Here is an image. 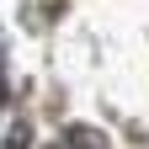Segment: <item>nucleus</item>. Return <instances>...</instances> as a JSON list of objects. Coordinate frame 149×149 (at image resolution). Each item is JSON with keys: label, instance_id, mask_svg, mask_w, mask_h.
Masks as SVG:
<instances>
[{"label": "nucleus", "instance_id": "f257e3e1", "mask_svg": "<svg viewBox=\"0 0 149 149\" xmlns=\"http://www.w3.org/2000/svg\"><path fill=\"white\" fill-rule=\"evenodd\" d=\"M64 144H69V149H112V139H107V133H96V128H69Z\"/></svg>", "mask_w": 149, "mask_h": 149}, {"label": "nucleus", "instance_id": "f03ea898", "mask_svg": "<svg viewBox=\"0 0 149 149\" xmlns=\"http://www.w3.org/2000/svg\"><path fill=\"white\" fill-rule=\"evenodd\" d=\"M27 144H32L27 123H11V133H6V144H0V149H27Z\"/></svg>", "mask_w": 149, "mask_h": 149}, {"label": "nucleus", "instance_id": "7ed1b4c3", "mask_svg": "<svg viewBox=\"0 0 149 149\" xmlns=\"http://www.w3.org/2000/svg\"><path fill=\"white\" fill-rule=\"evenodd\" d=\"M0 107H6V69H0Z\"/></svg>", "mask_w": 149, "mask_h": 149}]
</instances>
